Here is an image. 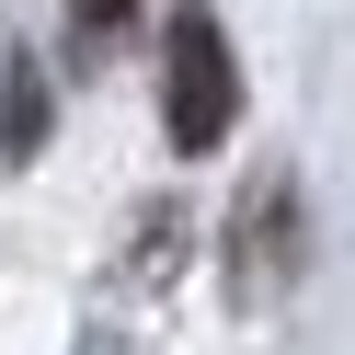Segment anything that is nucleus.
Masks as SVG:
<instances>
[{
	"label": "nucleus",
	"instance_id": "f257e3e1",
	"mask_svg": "<svg viewBox=\"0 0 355 355\" xmlns=\"http://www.w3.org/2000/svg\"><path fill=\"white\" fill-rule=\"evenodd\" d=\"M241 115V69H230V35H218L207 0H172V24H161V126L184 161H207L218 138H230Z\"/></svg>",
	"mask_w": 355,
	"mask_h": 355
},
{
	"label": "nucleus",
	"instance_id": "f03ea898",
	"mask_svg": "<svg viewBox=\"0 0 355 355\" xmlns=\"http://www.w3.org/2000/svg\"><path fill=\"white\" fill-rule=\"evenodd\" d=\"M0 80H12V92H0V149L24 161V149L46 138V69H35V58H12V69H0Z\"/></svg>",
	"mask_w": 355,
	"mask_h": 355
},
{
	"label": "nucleus",
	"instance_id": "7ed1b4c3",
	"mask_svg": "<svg viewBox=\"0 0 355 355\" xmlns=\"http://www.w3.org/2000/svg\"><path fill=\"white\" fill-rule=\"evenodd\" d=\"M126 12H138V0H80V46H115Z\"/></svg>",
	"mask_w": 355,
	"mask_h": 355
}]
</instances>
